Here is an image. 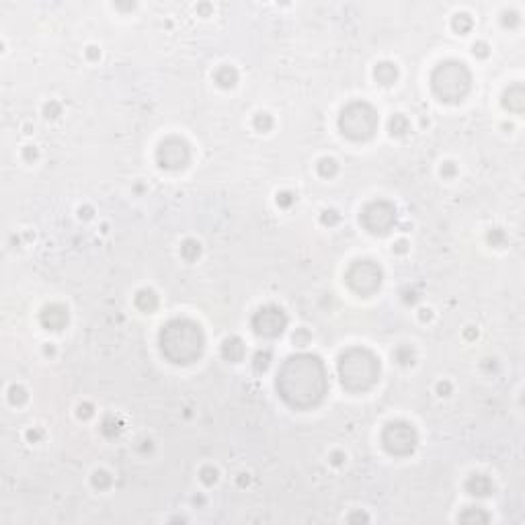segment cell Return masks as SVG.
Returning a JSON list of instances; mask_svg holds the SVG:
<instances>
[{
  "mask_svg": "<svg viewBox=\"0 0 525 525\" xmlns=\"http://www.w3.org/2000/svg\"><path fill=\"white\" fill-rule=\"evenodd\" d=\"M328 390L326 367L316 355H292L277 374V392L296 410H308L324 400Z\"/></svg>",
  "mask_w": 525,
  "mask_h": 525,
  "instance_id": "6da1fadb",
  "label": "cell"
},
{
  "mask_svg": "<svg viewBox=\"0 0 525 525\" xmlns=\"http://www.w3.org/2000/svg\"><path fill=\"white\" fill-rule=\"evenodd\" d=\"M203 347H205V337L197 322L187 318H174L162 326L160 349L168 361L177 365L193 363L201 357Z\"/></svg>",
  "mask_w": 525,
  "mask_h": 525,
  "instance_id": "7a4b0ae2",
  "label": "cell"
},
{
  "mask_svg": "<svg viewBox=\"0 0 525 525\" xmlns=\"http://www.w3.org/2000/svg\"><path fill=\"white\" fill-rule=\"evenodd\" d=\"M339 378L347 390L365 392L380 378V359L369 349H349L339 357Z\"/></svg>",
  "mask_w": 525,
  "mask_h": 525,
  "instance_id": "3957f363",
  "label": "cell"
},
{
  "mask_svg": "<svg viewBox=\"0 0 525 525\" xmlns=\"http://www.w3.org/2000/svg\"><path fill=\"white\" fill-rule=\"evenodd\" d=\"M431 84H433L435 95L441 101L457 103L470 93L472 76H470V70L466 68V64L447 60L435 68L431 76Z\"/></svg>",
  "mask_w": 525,
  "mask_h": 525,
  "instance_id": "277c9868",
  "label": "cell"
},
{
  "mask_svg": "<svg viewBox=\"0 0 525 525\" xmlns=\"http://www.w3.org/2000/svg\"><path fill=\"white\" fill-rule=\"evenodd\" d=\"M339 127L343 136L353 142H365L378 129V111L369 103H351L343 109L339 117Z\"/></svg>",
  "mask_w": 525,
  "mask_h": 525,
  "instance_id": "5b68a950",
  "label": "cell"
},
{
  "mask_svg": "<svg viewBox=\"0 0 525 525\" xmlns=\"http://www.w3.org/2000/svg\"><path fill=\"white\" fill-rule=\"evenodd\" d=\"M382 443H384V449L390 453V455H410L414 449H417V443H419V435H417V429H414L410 423L406 421H394L390 423L384 433H382Z\"/></svg>",
  "mask_w": 525,
  "mask_h": 525,
  "instance_id": "8992f818",
  "label": "cell"
},
{
  "mask_svg": "<svg viewBox=\"0 0 525 525\" xmlns=\"http://www.w3.org/2000/svg\"><path fill=\"white\" fill-rule=\"evenodd\" d=\"M382 269L376 265L374 260H355L351 267L347 269V286L351 288L359 296H371L374 292L380 290L382 286Z\"/></svg>",
  "mask_w": 525,
  "mask_h": 525,
  "instance_id": "52a82bcc",
  "label": "cell"
},
{
  "mask_svg": "<svg viewBox=\"0 0 525 525\" xmlns=\"http://www.w3.org/2000/svg\"><path fill=\"white\" fill-rule=\"evenodd\" d=\"M361 224L369 234L386 236L396 224V207L388 201H371L361 211Z\"/></svg>",
  "mask_w": 525,
  "mask_h": 525,
  "instance_id": "ba28073f",
  "label": "cell"
},
{
  "mask_svg": "<svg viewBox=\"0 0 525 525\" xmlns=\"http://www.w3.org/2000/svg\"><path fill=\"white\" fill-rule=\"evenodd\" d=\"M156 160L166 170H181L191 162V148L183 138H166L156 152Z\"/></svg>",
  "mask_w": 525,
  "mask_h": 525,
  "instance_id": "9c48e42d",
  "label": "cell"
},
{
  "mask_svg": "<svg viewBox=\"0 0 525 525\" xmlns=\"http://www.w3.org/2000/svg\"><path fill=\"white\" fill-rule=\"evenodd\" d=\"M288 326V316L279 306H262L252 316V328L258 337H279Z\"/></svg>",
  "mask_w": 525,
  "mask_h": 525,
  "instance_id": "30bf717a",
  "label": "cell"
},
{
  "mask_svg": "<svg viewBox=\"0 0 525 525\" xmlns=\"http://www.w3.org/2000/svg\"><path fill=\"white\" fill-rule=\"evenodd\" d=\"M41 324L48 328V331H62V328L68 324V310L62 304H50L43 308L41 312Z\"/></svg>",
  "mask_w": 525,
  "mask_h": 525,
  "instance_id": "8fae6325",
  "label": "cell"
},
{
  "mask_svg": "<svg viewBox=\"0 0 525 525\" xmlns=\"http://www.w3.org/2000/svg\"><path fill=\"white\" fill-rule=\"evenodd\" d=\"M502 105L505 109L513 113H521L523 107H525V91H523V84H513L505 91L502 95Z\"/></svg>",
  "mask_w": 525,
  "mask_h": 525,
  "instance_id": "7c38bea8",
  "label": "cell"
},
{
  "mask_svg": "<svg viewBox=\"0 0 525 525\" xmlns=\"http://www.w3.org/2000/svg\"><path fill=\"white\" fill-rule=\"evenodd\" d=\"M466 490L474 496H488L492 492V480L484 474H474V476L468 478Z\"/></svg>",
  "mask_w": 525,
  "mask_h": 525,
  "instance_id": "4fadbf2b",
  "label": "cell"
},
{
  "mask_svg": "<svg viewBox=\"0 0 525 525\" xmlns=\"http://www.w3.org/2000/svg\"><path fill=\"white\" fill-rule=\"evenodd\" d=\"M222 355H224V359H228L232 363L242 361L244 359V343H242V339L228 337L224 341V345H222Z\"/></svg>",
  "mask_w": 525,
  "mask_h": 525,
  "instance_id": "5bb4252c",
  "label": "cell"
},
{
  "mask_svg": "<svg viewBox=\"0 0 525 525\" xmlns=\"http://www.w3.org/2000/svg\"><path fill=\"white\" fill-rule=\"evenodd\" d=\"M376 80L380 82V84H384V86H390V84H394L396 82V78H398V68L396 66H394L392 62H382V64H378L376 66Z\"/></svg>",
  "mask_w": 525,
  "mask_h": 525,
  "instance_id": "9a60e30c",
  "label": "cell"
},
{
  "mask_svg": "<svg viewBox=\"0 0 525 525\" xmlns=\"http://www.w3.org/2000/svg\"><path fill=\"white\" fill-rule=\"evenodd\" d=\"M136 306H138L142 312L152 314V312L158 308V296L152 292V290H142V292H138V296H136Z\"/></svg>",
  "mask_w": 525,
  "mask_h": 525,
  "instance_id": "2e32d148",
  "label": "cell"
},
{
  "mask_svg": "<svg viewBox=\"0 0 525 525\" xmlns=\"http://www.w3.org/2000/svg\"><path fill=\"white\" fill-rule=\"evenodd\" d=\"M215 82L220 86H224V89H232V86L238 82V72L232 68V66H222V68L215 72Z\"/></svg>",
  "mask_w": 525,
  "mask_h": 525,
  "instance_id": "e0dca14e",
  "label": "cell"
},
{
  "mask_svg": "<svg viewBox=\"0 0 525 525\" xmlns=\"http://www.w3.org/2000/svg\"><path fill=\"white\" fill-rule=\"evenodd\" d=\"M408 127H410V123H408V119H406L402 113L394 115V117L390 119V134H392V136H404L406 131H408Z\"/></svg>",
  "mask_w": 525,
  "mask_h": 525,
  "instance_id": "ac0fdd59",
  "label": "cell"
},
{
  "mask_svg": "<svg viewBox=\"0 0 525 525\" xmlns=\"http://www.w3.org/2000/svg\"><path fill=\"white\" fill-rule=\"evenodd\" d=\"M181 254H183V258L185 260H195L197 256L201 254V244L197 242V240H185L183 242V246H181Z\"/></svg>",
  "mask_w": 525,
  "mask_h": 525,
  "instance_id": "d6986e66",
  "label": "cell"
},
{
  "mask_svg": "<svg viewBox=\"0 0 525 525\" xmlns=\"http://www.w3.org/2000/svg\"><path fill=\"white\" fill-rule=\"evenodd\" d=\"M472 17L470 15H466V13H459V15H455V19H453V29L457 31V33H462V35H466L470 29H472Z\"/></svg>",
  "mask_w": 525,
  "mask_h": 525,
  "instance_id": "ffe728a7",
  "label": "cell"
},
{
  "mask_svg": "<svg viewBox=\"0 0 525 525\" xmlns=\"http://www.w3.org/2000/svg\"><path fill=\"white\" fill-rule=\"evenodd\" d=\"M394 357H396V361L400 365H412L414 363V351H412V347H408V345L398 347L396 353H394Z\"/></svg>",
  "mask_w": 525,
  "mask_h": 525,
  "instance_id": "44dd1931",
  "label": "cell"
},
{
  "mask_svg": "<svg viewBox=\"0 0 525 525\" xmlns=\"http://www.w3.org/2000/svg\"><path fill=\"white\" fill-rule=\"evenodd\" d=\"M459 521H464V523H472V521H488V515L482 513V509H480V507H470L466 513L459 515Z\"/></svg>",
  "mask_w": 525,
  "mask_h": 525,
  "instance_id": "7402d4cb",
  "label": "cell"
},
{
  "mask_svg": "<svg viewBox=\"0 0 525 525\" xmlns=\"http://www.w3.org/2000/svg\"><path fill=\"white\" fill-rule=\"evenodd\" d=\"M93 486H95V488H99V490H105V488H109V486H111V476H109L105 470H99V472H95V474H93Z\"/></svg>",
  "mask_w": 525,
  "mask_h": 525,
  "instance_id": "603a6c76",
  "label": "cell"
},
{
  "mask_svg": "<svg viewBox=\"0 0 525 525\" xmlns=\"http://www.w3.org/2000/svg\"><path fill=\"white\" fill-rule=\"evenodd\" d=\"M269 363H271V351H256V355H254V369L256 371H265L267 367H269Z\"/></svg>",
  "mask_w": 525,
  "mask_h": 525,
  "instance_id": "cb8c5ba5",
  "label": "cell"
},
{
  "mask_svg": "<svg viewBox=\"0 0 525 525\" xmlns=\"http://www.w3.org/2000/svg\"><path fill=\"white\" fill-rule=\"evenodd\" d=\"M318 172L322 174V177H333V174L337 172V162L333 158H322L318 162Z\"/></svg>",
  "mask_w": 525,
  "mask_h": 525,
  "instance_id": "d4e9b609",
  "label": "cell"
},
{
  "mask_svg": "<svg viewBox=\"0 0 525 525\" xmlns=\"http://www.w3.org/2000/svg\"><path fill=\"white\" fill-rule=\"evenodd\" d=\"M254 127H256L258 131H269V129L273 127L271 115H269V113H258V115L254 117Z\"/></svg>",
  "mask_w": 525,
  "mask_h": 525,
  "instance_id": "484cf974",
  "label": "cell"
},
{
  "mask_svg": "<svg viewBox=\"0 0 525 525\" xmlns=\"http://www.w3.org/2000/svg\"><path fill=\"white\" fill-rule=\"evenodd\" d=\"M9 400H11L13 404H23V402L27 400V394H25V390L21 388V386H13V388H11V394H9Z\"/></svg>",
  "mask_w": 525,
  "mask_h": 525,
  "instance_id": "4316f807",
  "label": "cell"
},
{
  "mask_svg": "<svg viewBox=\"0 0 525 525\" xmlns=\"http://www.w3.org/2000/svg\"><path fill=\"white\" fill-rule=\"evenodd\" d=\"M101 431L107 435V437H111V435H115L117 431H119V427H117V421H115V417H107L105 421H103V425H101Z\"/></svg>",
  "mask_w": 525,
  "mask_h": 525,
  "instance_id": "83f0119b",
  "label": "cell"
},
{
  "mask_svg": "<svg viewBox=\"0 0 525 525\" xmlns=\"http://www.w3.org/2000/svg\"><path fill=\"white\" fill-rule=\"evenodd\" d=\"M201 480L203 482L207 484V486H211L215 480H217V470L215 468H211V466H205L203 470H201Z\"/></svg>",
  "mask_w": 525,
  "mask_h": 525,
  "instance_id": "f1b7e54d",
  "label": "cell"
},
{
  "mask_svg": "<svg viewBox=\"0 0 525 525\" xmlns=\"http://www.w3.org/2000/svg\"><path fill=\"white\" fill-rule=\"evenodd\" d=\"M294 343H296L298 347H306V345L310 343V333L306 331V328H300V331L294 333Z\"/></svg>",
  "mask_w": 525,
  "mask_h": 525,
  "instance_id": "f546056e",
  "label": "cell"
},
{
  "mask_svg": "<svg viewBox=\"0 0 525 525\" xmlns=\"http://www.w3.org/2000/svg\"><path fill=\"white\" fill-rule=\"evenodd\" d=\"M488 242L492 246H500L502 242H505V232H502L500 228H494L492 232H488Z\"/></svg>",
  "mask_w": 525,
  "mask_h": 525,
  "instance_id": "4dcf8cb0",
  "label": "cell"
},
{
  "mask_svg": "<svg viewBox=\"0 0 525 525\" xmlns=\"http://www.w3.org/2000/svg\"><path fill=\"white\" fill-rule=\"evenodd\" d=\"M474 56H478V58H486L488 56V46L484 41L474 43Z\"/></svg>",
  "mask_w": 525,
  "mask_h": 525,
  "instance_id": "1f68e13d",
  "label": "cell"
},
{
  "mask_svg": "<svg viewBox=\"0 0 525 525\" xmlns=\"http://www.w3.org/2000/svg\"><path fill=\"white\" fill-rule=\"evenodd\" d=\"M277 203H279V205H283V207L292 205V203H294V195H292V193H288V191H286V193H279V195H277Z\"/></svg>",
  "mask_w": 525,
  "mask_h": 525,
  "instance_id": "d6a6232c",
  "label": "cell"
},
{
  "mask_svg": "<svg viewBox=\"0 0 525 525\" xmlns=\"http://www.w3.org/2000/svg\"><path fill=\"white\" fill-rule=\"evenodd\" d=\"M58 115H60V105L56 101L48 103L46 105V117H58Z\"/></svg>",
  "mask_w": 525,
  "mask_h": 525,
  "instance_id": "836d02e7",
  "label": "cell"
},
{
  "mask_svg": "<svg viewBox=\"0 0 525 525\" xmlns=\"http://www.w3.org/2000/svg\"><path fill=\"white\" fill-rule=\"evenodd\" d=\"M78 417L80 419H91L93 417V404H80L78 406Z\"/></svg>",
  "mask_w": 525,
  "mask_h": 525,
  "instance_id": "e575fe53",
  "label": "cell"
},
{
  "mask_svg": "<svg viewBox=\"0 0 525 525\" xmlns=\"http://www.w3.org/2000/svg\"><path fill=\"white\" fill-rule=\"evenodd\" d=\"M502 23H505V25H511V27H513V25H517V23H519V15H517L515 11H511V13H505V19H502Z\"/></svg>",
  "mask_w": 525,
  "mask_h": 525,
  "instance_id": "d590c367",
  "label": "cell"
},
{
  "mask_svg": "<svg viewBox=\"0 0 525 525\" xmlns=\"http://www.w3.org/2000/svg\"><path fill=\"white\" fill-rule=\"evenodd\" d=\"M322 222L324 224H335V222H339V213L337 211H324V215H322Z\"/></svg>",
  "mask_w": 525,
  "mask_h": 525,
  "instance_id": "8d00e7d4",
  "label": "cell"
},
{
  "mask_svg": "<svg viewBox=\"0 0 525 525\" xmlns=\"http://www.w3.org/2000/svg\"><path fill=\"white\" fill-rule=\"evenodd\" d=\"M441 174H443V177H453V174H455V164L453 162H445L443 168H441Z\"/></svg>",
  "mask_w": 525,
  "mask_h": 525,
  "instance_id": "74e56055",
  "label": "cell"
},
{
  "mask_svg": "<svg viewBox=\"0 0 525 525\" xmlns=\"http://www.w3.org/2000/svg\"><path fill=\"white\" fill-rule=\"evenodd\" d=\"M437 392H439V394H441V396H447V394L451 392V386H449L447 382H441L439 386H437Z\"/></svg>",
  "mask_w": 525,
  "mask_h": 525,
  "instance_id": "f35d334b",
  "label": "cell"
},
{
  "mask_svg": "<svg viewBox=\"0 0 525 525\" xmlns=\"http://www.w3.org/2000/svg\"><path fill=\"white\" fill-rule=\"evenodd\" d=\"M394 250H396V252H406V242H404V240H400V242H396V246H394Z\"/></svg>",
  "mask_w": 525,
  "mask_h": 525,
  "instance_id": "ab89813d",
  "label": "cell"
},
{
  "mask_svg": "<svg viewBox=\"0 0 525 525\" xmlns=\"http://www.w3.org/2000/svg\"><path fill=\"white\" fill-rule=\"evenodd\" d=\"M25 154H27V158H35V156H37V152H35V150H31V148H29V150H27V152H25Z\"/></svg>",
  "mask_w": 525,
  "mask_h": 525,
  "instance_id": "60d3db41",
  "label": "cell"
},
{
  "mask_svg": "<svg viewBox=\"0 0 525 525\" xmlns=\"http://www.w3.org/2000/svg\"><path fill=\"white\" fill-rule=\"evenodd\" d=\"M421 318H423V320H429V318H431V310H423Z\"/></svg>",
  "mask_w": 525,
  "mask_h": 525,
  "instance_id": "b9f144b4",
  "label": "cell"
},
{
  "mask_svg": "<svg viewBox=\"0 0 525 525\" xmlns=\"http://www.w3.org/2000/svg\"><path fill=\"white\" fill-rule=\"evenodd\" d=\"M89 50H91V52H89V56H91V58H97V52H95V48H89Z\"/></svg>",
  "mask_w": 525,
  "mask_h": 525,
  "instance_id": "7bdbcfd3",
  "label": "cell"
},
{
  "mask_svg": "<svg viewBox=\"0 0 525 525\" xmlns=\"http://www.w3.org/2000/svg\"><path fill=\"white\" fill-rule=\"evenodd\" d=\"M335 464H341V453H335Z\"/></svg>",
  "mask_w": 525,
  "mask_h": 525,
  "instance_id": "ee69618b",
  "label": "cell"
}]
</instances>
